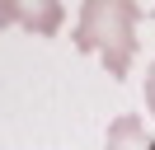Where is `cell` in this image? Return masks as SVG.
Here are the masks:
<instances>
[{"label":"cell","instance_id":"obj_3","mask_svg":"<svg viewBox=\"0 0 155 150\" xmlns=\"http://www.w3.org/2000/svg\"><path fill=\"white\" fill-rule=\"evenodd\" d=\"M104 150H155V136L146 131V122L136 117V112H122V117L108 127Z\"/></svg>","mask_w":155,"mask_h":150},{"label":"cell","instance_id":"obj_2","mask_svg":"<svg viewBox=\"0 0 155 150\" xmlns=\"http://www.w3.org/2000/svg\"><path fill=\"white\" fill-rule=\"evenodd\" d=\"M61 19H66V9H61V0H0V28H28V33L38 38H52L61 28Z\"/></svg>","mask_w":155,"mask_h":150},{"label":"cell","instance_id":"obj_4","mask_svg":"<svg viewBox=\"0 0 155 150\" xmlns=\"http://www.w3.org/2000/svg\"><path fill=\"white\" fill-rule=\"evenodd\" d=\"M146 108L155 112V66H150V75H146Z\"/></svg>","mask_w":155,"mask_h":150},{"label":"cell","instance_id":"obj_1","mask_svg":"<svg viewBox=\"0 0 155 150\" xmlns=\"http://www.w3.org/2000/svg\"><path fill=\"white\" fill-rule=\"evenodd\" d=\"M136 19L141 0H80V24H75V47L108 66L113 80H122L136 56Z\"/></svg>","mask_w":155,"mask_h":150}]
</instances>
